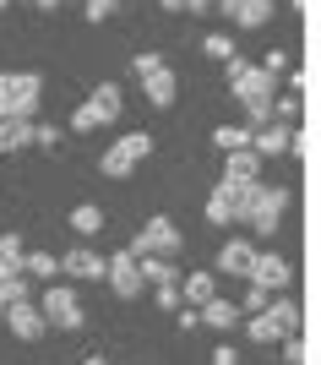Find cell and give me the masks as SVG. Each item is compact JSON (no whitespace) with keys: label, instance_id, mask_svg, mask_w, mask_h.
I'll return each instance as SVG.
<instances>
[{"label":"cell","instance_id":"6da1fadb","mask_svg":"<svg viewBox=\"0 0 321 365\" xmlns=\"http://www.w3.org/2000/svg\"><path fill=\"white\" fill-rule=\"evenodd\" d=\"M229 88H234V98L245 104V115H251V125H273V115H278V76H267L261 66H245L240 55L229 61Z\"/></svg>","mask_w":321,"mask_h":365},{"label":"cell","instance_id":"7a4b0ae2","mask_svg":"<svg viewBox=\"0 0 321 365\" xmlns=\"http://www.w3.org/2000/svg\"><path fill=\"white\" fill-rule=\"evenodd\" d=\"M44 98V82L33 71H0V120H33Z\"/></svg>","mask_w":321,"mask_h":365},{"label":"cell","instance_id":"3957f363","mask_svg":"<svg viewBox=\"0 0 321 365\" xmlns=\"http://www.w3.org/2000/svg\"><path fill=\"white\" fill-rule=\"evenodd\" d=\"M120 88H115V82H98V88L88 93V104L77 109V115H71V131H98V125H115L120 120Z\"/></svg>","mask_w":321,"mask_h":365},{"label":"cell","instance_id":"277c9868","mask_svg":"<svg viewBox=\"0 0 321 365\" xmlns=\"http://www.w3.org/2000/svg\"><path fill=\"white\" fill-rule=\"evenodd\" d=\"M158 142L147 137V131H131V137H120L115 142V148H104V158H98V169H104L109 180H125V175H131V169L142 164V158H147V153H153Z\"/></svg>","mask_w":321,"mask_h":365},{"label":"cell","instance_id":"5b68a950","mask_svg":"<svg viewBox=\"0 0 321 365\" xmlns=\"http://www.w3.org/2000/svg\"><path fill=\"white\" fill-rule=\"evenodd\" d=\"M294 327H300V305H294V300H273L267 311H256V317H251V338H256V344L294 338Z\"/></svg>","mask_w":321,"mask_h":365},{"label":"cell","instance_id":"8992f818","mask_svg":"<svg viewBox=\"0 0 321 365\" xmlns=\"http://www.w3.org/2000/svg\"><path fill=\"white\" fill-rule=\"evenodd\" d=\"M180 245H185V235L174 229V218L158 213V218L142 224V235L131 240V251H137V257H180Z\"/></svg>","mask_w":321,"mask_h":365},{"label":"cell","instance_id":"52a82bcc","mask_svg":"<svg viewBox=\"0 0 321 365\" xmlns=\"http://www.w3.org/2000/svg\"><path fill=\"white\" fill-rule=\"evenodd\" d=\"M283 207H289V191H278V185H256V191H251V207H245L240 224H251L256 235H273L278 218H283Z\"/></svg>","mask_w":321,"mask_h":365},{"label":"cell","instance_id":"ba28073f","mask_svg":"<svg viewBox=\"0 0 321 365\" xmlns=\"http://www.w3.org/2000/svg\"><path fill=\"white\" fill-rule=\"evenodd\" d=\"M38 305H44L49 327H60V333H77V327H82V300H77V289H65V284H49Z\"/></svg>","mask_w":321,"mask_h":365},{"label":"cell","instance_id":"9c48e42d","mask_svg":"<svg viewBox=\"0 0 321 365\" xmlns=\"http://www.w3.org/2000/svg\"><path fill=\"white\" fill-rule=\"evenodd\" d=\"M109 289L120 294V300H137L147 289V278H142V257L137 251H115L109 257Z\"/></svg>","mask_w":321,"mask_h":365},{"label":"cell","instance_id":"30bf717a","mask_svg":"<svg viewBox=\"0 0 321 365\" xmlns=\"http://www.w3.org/2000/svg\"><path fill=\"white\" fill-rule=\"evenodd\" d=\"M6 327H11L16 338H22V344H33V338H44L49 333V317H44V305H11V311H6Z\"/></svg>","mask_w":321,"mask_h":365},{"label":"cell","instance_id":"8fae6325","mask_svg":"<svg viewBox=\"0 0 321 365\" xmlns=\"http://www.w3.org/2000/svg\"><path fill=\"white\" fill-rule=\"evenodd\" d=\"M60 273L65 278H98V284H104V278H109V262L98 257V251H88V245H71V251L60 257Z\"/></svg>","mask_w":321,"mask_h":365},{"label":"cell","instance_id":"7c38bea8","mask_svg":"<svg viewBox=\"0 0 321 365\" xmlns=\"http://www.w3.org/2000/svg\"><path fill=\"white\" fill-rule=\"evenodd\" d=\"M289 262H283V257H273V251H267V257H261V251H256V267H251V284H261V289H267V294H273V289H289Z\"/></svg>","mask_w":321,"mask_h":365},{"label":"cell","instance_id":"4fadbf2b","mask_svg":"<svg viewBox=\"0 0 321 365\" xmlns=\"http://www.w3.org/2000/svg\"><path fill=\"white\" fill-rule=\"evenodd\" d=\"M251 267H256V251H251L245 240H223V251H218V273L251 278Z\"/></svg>","mask_w":321,"mask_h":365},{"label":"cell","instance_id":"5bb4252c","mask_svg":"<svg viewBox=\"0 0 321 365\" xmlns=\"http://www.w3.org/2000/svg\"><path fill=\"white\" fill-rule=\"evenodd\" d=\"M256 169H261L256 148H245V153H229V158H223V180H229V185H261V180H256Z\"/></svg>","mask_w":321,"mask_h":365},{"label":"cell","instance_id":"9a60e30c","mask_svg":"<svg viewBox=\"0 0 321 365\" xmlns=\"http://www.w3.org/2000/svg\"><path fill=\"white\" fill-rule=\"evenodd\" d=\"M142 93H147V104L153 109H174V98H180V82H174V71H158V76H147V82H142Z\"/></svg>","mask_w":321,"mask_h":365},{"label":"cell","instance_id":"2e32d148","mask_svg":"<svg viewBox=\"0 0 321 365\" xmlns=\"http://www.w3.org/2000/svg\"><path fill=\"white\" fill-rule=\"evenodd\" d=\"M180 294H185V305H196V311H201V305L218 300V278L213 273H185L180 278Z\"/></svg>","mask_w":321,"mask_h":365},{"label":"cell","instance_id":"e0dca14e","mask_svg":"<svg viewBox=\"0 0 321 365\" xmlns=\"http://www.w3.org/2000/svg\"><path fill=\"white\" fill-rule=\"evenodd\" d=\"M278 153H294V131H283V125H261L256 131V158H278Z\"/></svg>","mask_w":321,"mask_h":365},{"label":"cell","instance_id":"ac0fdd59","mask_svg":"<svg viewBox=\"0 0 321 365\" xmlns=\"http://www.w3.org/2000/svg\"><path fill=\"white\" fill-rule=\"evenodd\" d=\"M142 278L153 284V289H169V284H180V267H174V257H142Z\"/></svg>","mask_w":321,"mask_h":365},{"label":"cell","instance_id":"d6986e66","mask_svg":"<svg viewBox=\"0 0 321 365\" xmlns=\"http://www.w3.org/2000/svg\"><path fill=\"white\" fill-rule=\"evenodd\" d=\"M213 142L223 148V158H229V153H245V148H256V125H218Z\"/></svg>","mask_w":321,"mask_h":365},{"label":"cell","instance_id":"ffe728a7","mask_svg":"<svg viewBox=\"0 0 321 365\" xmlns=\"http://www.w3.org/2000/svg\"><path fill=\"white\" fill-rule=\"evenodd\" d=\"M38 125L33 120H0V153H16V148H33Z\"/></svg>","mask_w":321,"mask_h":365},{"label":"cell","instance_id":"44dd1931","mask_svg":"<svg viewBox=\"0 0 321 365\" xmlns=\"http://www.w3.org/2000/svg\"><path fill=\"white\" fill-rule=\"evenodd\" d=\"M234 322H240V305H234V300H213V305H201V327L234 333Z\"/></svg>","mask_w":321,"mask_h":365},{"label":"cell","instance_id":"7402d4cb","mask_svg":"<svg viewBox=\"0 0 321 365\" xmlns=\"http://www.w3.org/2000/svg\"><path fill=\"white\" fill-rule=\"evenodd\" d=\"M28 300V273H0V322H6V311L11 305Z\"/></svg>","mask_w":321,"mask_h":365},{"label":"cell","instance_id":"603a6c76","mask_svg":"<svg viewBox=\"0 0 321 365\" xmlns=\"http://www.w3.org/2000/svg\"><path fill=\"white\" fill-rule=\"evenodd\" d=\"M240 218V207H234V191L229 185H218L213 197H207V224H234Z\"/></svg>","mask_w":321,"mask_h":365},{"label":"cell","instance_id":"cb8c5ba5","mask_svg":"<svg viewBox=\"0 0 321 365\" xmlns=\"http://www.w3.org/2000/svg\"><path fill=\"white\" fill-rule=\"evenodd\" d=\"M71 229H77L82 240H88V235H98V229H104V207H93V202L71 207Z\"/></svg>","mask_w":321,"mask_h":365},{"label":"cell","instance_id":"d4e9b609","mask_svg":"<svg viewBox=\"0 0 321 365\" xmlns=\"http://www.w3.org/2000/svg\"><path fill=\"white\" fill-rule=\"evenodd\" d=\"M234 22L240 28H267L273 22V0H245L240 11H234Z\"/></svg>","mask_w":321,"mask_h":365},{"label":"cell","instance_id":"484cf974","mask_svg":"<svg viewBox=\"0 0 321 365\" xmlns=\"http://www.w3.org/2000/svg\"><path fill=\"white\" fill-rule=\"evenodd\" d=\"M22 262H28L22 235H0V273H22Z\"/></svg>","mask_w":321,"mask_h":365},{"label":"cell","instance_id":"4316f807","mask_svg":"<svg viewBox=\"0 0 321 365\" xmlns=\"http://www.w3.org/2000/svg\"><path fill=\"white\" fill-rule=\"evenodd\" d=\"M22 273H28V278H55V273H60V257H49V251H28Z\"/></svg>","mask_w":321,"mask_h":365},{"label":"cell","instance_id":"83f0119b","mask_svg":"<svg viewBox=\"0 0 321 365\" xmlns=\"http://www.w3.org/2000/svg\"><path fill=\"white\" fill-rule=\"evenodd\" d=\"M201 49H207L213 61H223V66L234 61V38H229V33H207V38H201Z\"/></svg>","mask_w":321,"mask_h":365},{"label":"cell","instance_id":"f1b7e54d","mask_svg":"<svg viewBox=\"0 0 321 365\" xmlns=\"http://www.w3.org/2000/svg\"><path fill=\"white\" fill-rule=\"evenodd\" d=\"M164 55H153V49H142V55H137V61H131V71H137V82H147V76H158V71H164Z\"/></svg>","mask_w":321,"mask_h":365},{"label":"cell","instance_id":"f546056e","mask_svg":"<svg viewBox=\"0 0 321 365\" xmlns=\"http://www.w3.org/2000/svg\"><path fill=\"white\" fill-rule=\"evenodd\" d=\"M82 11H88V22H109L120 11V0H82Z\"/></svg>","mask_w":321,"mask_h":365},{"label":"cell","instance_id":"4dcf8cb0","mask_svg":"<svg viewBox=\"0 0 321 365\" xmlns=\"http://www.w3.org/2000/svg\"><path fill=\"white\" fill-rule=\"evenodd\" d=\"M267 305H273V294L261 289V284H251V289H245V300H240V311H251V317H256V311H267Z\"/></svg>","mask_w":321,"mask_h":365},{"label":"cell","instance_id":"1f68e13d","mask_svg":"<svg viewBox=\"0 0 321 365\" xmlns=\"http://www.w3.org/2000/svg\"><path fill=\"white\" fill-rule=\"evenodd\" d=\"M158 305H164V311H185V294H180V284H169V289H158Z\"/></svg>","mask_w":321,"mask_h":365},{"label":"cell","instance_id":"d6a6232c","mask_svg":"<svg viewBox=\"0 0 321 365\" xmlns=\"http://www.w3.org/2000/svg\"><path fill=\"white\" fill-rule=\"evenodd\" d=\"M283 66H289V55H283V49H267V55H261V71H267V76H278Z\"/></svg>","mask_w":321,"mask_h":365},{"label":"cell","instance_id":"836d02e7","mask_svg":"<svg viewBox=\"0 0 321 365\" xmlns=\"http://www.w3.org/2000/svg\"><path fill=\"white\" fill-rule=\"evenodd\" d=\"M180 327H185V333H196V327H201V311H196V305H185V311H180Z\"/></svg>","mask_w":321,"mask_h":365},{"label":"cell","instance_id":"e575fe53","mask_svg":"<svg viewBox=\"0 0 321 365\" xmlns=\"http://www.w3.org/2000/svg\"><path fill=\"white\" fill-rule=\"evenodd\" d=\"M33 142H38V148H55V142H60V131H55V125H38V137H33Z\"/></svg>","mask_w":321,"mask_h":365},{"label":"cell","instance_id":"d590c367","mask_svg":"<svg viewBox=\"0 0 321 365\" xmlns=\"http://www.w3.org/2000/svg\"><path fill=\"white\" fill-rule=\"evenodd\" d=\"M213 365H240V354H234L229 344H223V349H213Z\"/></svg>","mask_w":321,"mask_h":365},{"label":"cell","instance_id":"8d00e7d4","mask_svg":"<svg viewBox=\"0 0 321 365\" xmlns=\"http://www.w3.org/2000/svg\"><path fill=\"white\" fill-rule=\"evenodd\" d=\"M158 6H164V11H185V6H191V0H158Z\"/></svg>","mask_w":321,"mask_h":365},{"label":"cell","instance_id":"74e56055","mask_svg":"<svg viewBox=\"0 0 321 365\" xmlns=\"http://www.w3.org/2000/svg\"><path fill=\"white\" fill-rule=\"evenodd\" d=\"M207 6H213V0H191V6H185V11L196 16V11H207Z\"/></svg>","mask_w":321,"mask_h":365},{"label":"cell","instance_id":"f35d334b","mask_svg":"<svg viewBox=\"0 0 321 365\" xmlns=\"http://www.w3.org/2000/svg\"><path fill=\"white\" fill-rule=\"evenodd\" d=\"M218 6H223V11H229V16H234V11H240V6H245V0H218Z\"/></svg>","mask_w":321,"mask_h":365},{"label":"cell","instance_id":"ab89813d","mask_svg":"<svg viewBox=\"0 0 321 365\" xmlns=\"http://www.w3.org/2000/svg\"><path fill=\"white\" fill-rule=\"evenodd\" d=\"M33 6H38V11H55V6H60V0H33Z\"/></svg>","mask_w":321,"mask_h":365},{"label":"cell","instance_id":"60d3db41","mask_svg":"<svg viewBox=\"0 0 321 365\" xmlns=\"http://www.w3.org/2000/svg\"><path fill=\"white\" fill-rule=\"evenodd\" d=\"M82 365H109V360H104V354H93V360H82Z\"/></svg>","mask_w":321,"mask_h":365},{"label":"cell","instance_id":"b9f144b4","mask_svg":"<svg viewBox=\"0 0 321 365\" xmlns=\"http://www.w3.org/2000/svg\"><path fill=\"white\" fill-rule=\"evenodd\" d=\"M0 6H6V0H0Z\"/></svg>","mask_w":321,"mask_h":365}]
</instances>
